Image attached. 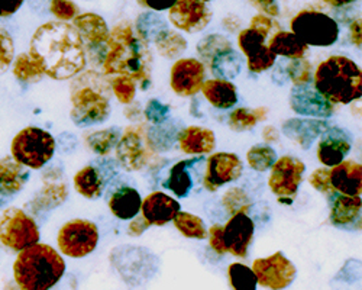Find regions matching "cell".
Wrapping results in <instances>:
<instances>
[{
  "label": "cell",
  "mask_w": 362,
  "mask_h": 290,
  "mask_svg": "<svg viewBox=\"0 0 362 290\" xmlns=\"http://www.w3.org/2000/svg\"><path fill=\"white\" fill-rule=\"evenodd\" d=\"M206 81V69L197 58H180L170 71V86L175 95L189 98L202 91Z\"/></svg>",
  "instance_id": "5bb4252c"
},
{
  "label": "cell",
  "mask_w": 362,
  "mask_h": 290,
  "mask_svg": "<svg viewBox=\"0 0 362 290\" xmlns=\"http://www.w3.org/2000/svg\"><path fill=\"white\" fill-rule=\"evenodd\" d=\"M51 12L59 22L74 21L80 15V9L74 2H66V0H54L51 2Z\"/></svg>",
  "instance_id": "c3c4849f"
},
{
  "label": "cell",
  "mask_w": 362,
  "mask_h": 290,
  "mask_svg": "<svg viewBox=\"0 0 362 290\" xmlns=\"http://www.w3.org/2000/svg\"><path fill=\"white\" fill-rule=\"evenodd\" d=\"M267 45L271 50V52L291 58V60L305 58L306 52L309 51V47L305 42H301L293 33L287 31H277L269 38Z\"/></svg>",
  "instance_id": "1f68e13d"
},
{
  "label": "cell",
  "mask_w": 362,
  "mask_h": 290,
  "mask_svg": "<svg viewBox=\"0 0 362 290\" xmlns=\"http://www.w3.org/2000/svg\"><path fill=\"white\" fill-rule=\"evenodd\" d=\"M0 243L21 253L40 243V229L35 219L19 208L6 209L0 216Z\"/></svg>",
  "instance_id": "ba28073f"
},
{
  "label": "cell",
  "mask_w": 362,
  "mask_h": 290,
  "mask_svg": "<svg viewBox=\"0 0 362 290\" xmlns=\"http://www.w3.org/2000/svg\"><path fill=\"white\" fill-rule=\"evenodd\" d=\"M240 66H243V57H240L235 50L221 54L209 64L210 70H212L216 79L222 80L235 79L240 71Z\"/></svg>",
  "instance_id": "d590c367"
},
{
  "label": "cell",
  "mask_w": 362,
  "mask_h": 290,
  "mask_svg": "<svg viewBox=\"0 0 362 290\" xmlns=\"http://www.w3.org/2000/svg\"><path fill=\"white\" fill-rule=\"evenodd\" d=\"M13 76L25 86L38 83L44 77V71L29 52H22L13 63Z\"/></svg>",
  "instance_id": "836d02e7"
},
{
  "label": "cell",
  "mask_w": 362,
  "mask_h": 290,
  "mask_svg": "<svg viewBox=\"0 0 362 290\" xmlns=\"http://www.w3.org/2000/svg\"><path fill=\"white\" fill-rule=\"evenodd\" d=\"M310 185L320 192L322 195H325L327 199H334L338 193L335 192V189L332 187L330 185V178H329V168H316L309 178Z\"/></svg>",
  "instance_id": "7dc6e473"
},
{
  "label": "cell",
  "mask_w": 362,
  "mask_h": 290,
  "mask_svg": "<svg viewBox=\"0 0 362 290\" xmlns=\"http://www.w3.org/2000/svg\"><path fill=\"white\" fill-rule=\"evenodd\" d=\"M200 92L203 93V96L210 105L218 109H223V110L230 109L238 102L236 87L229 80H222V79L206 80L202 86Z\"/></svg>",
  "instance_id": "f1b7e54d"
},
{
  "label": "cell",
  "mask_w": 362,
  "mask_h": 290,
  "mask_svg": "<svg viewBox=\"0 0 362 290\" xmlns=\"http://www.w3.org/2000/svg\"><path fill=\"white\" fill-rule=\"evenodd\" d=\"M267 38L257 34L252 29H243L238 35V45L244 52L248 62V70L252 73H262L276 64L277 55L271 52L265 44Z\"/></svg>",
  "instance_id": "ac0fdd59"
},
{
  "label": "cell",
  "mask_w": 362,
  "mask_h": 290,
  "mask_svg": "<svg viewBox=\"0 0 362 290\" xmlns=\"http://www.w3.org/2000/svg\"><path fill=\"white\" fill-rule=\"evenodd\" d=\"M142 199L136 189L134 187H119L109 197V209L113 216L128 221L134 219L141 212Z\"/></svg>",
  "instance_id": "83f0119b"
},
{
  "label": "cell",
  "mask_w": 362,
  "mask_h": 290,
  "mask_svg": "<svg viewBox=\"0 0 362 290\" xmlns=\"http://www.w3.org/2000/svg\"><path fill=\"white\" fill-rule=\"evenodd\" d=\"M329 128L327 122L322 120H288L283 124V132L293 141H296L301 149L308 150L312 147L315 139Z\"/></svg>",
  "instance_id": "4316f807"
},
{
  "label": "cell",
  "mask_w": 362,
  "mask_h": 290,
  "mask_svg": "<svg viewBox=\"0 0 362 290\" xmlns=\"http://www.w3.org/2000/svg\"><path fill=\"white\" fill-rule=\"evenodd\" d=\"M230 50H233L230 41L219 34H214L203 38L197 45V52L202 58V64L206 63L207 66L212 63L216 57Z\"/></svg>",
  "instance_id": "74e56055"
},
{
  "label": "cell",
  "mask_w": 362,
  "mask_h": 290,
  "mask_svg": "<svg viewBox=\"0 0 362 290\" xmlns=\"http://www.w3.org/2000/svg\"><path fill=\"white\" fill-rule=\"evenodd\" d=\"M136 33L138 35L145 41H154L163 31L168 29L167 22L160 18L157 13L149 12V13H142L136 19Z\"/></svg>",
  "instance_id": "ab89813d"
},
{
  "label": "cell",
  "mask_w": 362,
  "mask_h": 290,
  "mask_svg": "<svg viewBox=\"0 0 362 290\" xmlns=\"http://www.w3.org/2000/svg\"><path fill=\"white\" fill-rule=\"evenodd\" d=\"M71 25L74 26L83 42L84 51H88L93 55V58L98 57L99 62L103 47L109 38V28L106 21L96 13H83L78 15Z\"/></svg>",
  "instance_id": "e0dca14e"
},
{
  "label": "cell",
  "mask_w": 362,
  "mask_h": 290,
  "mask_svg": "<svg viewBox=\"0 0 362 290\" xmlns=\"http://www.w3.org/2000/svg\"><path fill=\"white\" fill-rule=\"evenodd\" d=\"M151 156L153 147L144 125L128 127L116 145V157L120 166L127 171H138L148 164Z\"/></svg>",
  "instance_id": "8fae6325"
},
{
  "label": "cell",
  "mask_w": 362,
  "mask_h": 290,
  "mask_svg": "<svg viewBox=\"0 0 362 290\" xmlns=\"http://www.w3.org/2000/svg\"><path fill=\"white\" fill-rule=\"evenodd\" d=\"M170 115V106L160 102L158 99H151L148 103H146V108H145V116L146 120L149 122H153L156 125L158 124H163L167 121Z\"/></svg>",
  "instance_id": "681fc988"
},
{
  "label": "cell",
  "mask_w": 362,
  "mask_h": 290,
  "mask_svg": "<svg viewBox=\"0 0 362 290\" xmlns=\"http://www.w3.org/2000/svg\"><path fill=\"white\" fill-rule=\"evenodd\" d=\"M247 161L251 168L264 173L274 166V163L277 161V153L269 145L258 144L248 150Z\"/></svg>",
  "instance_id": "60d3db41"
},
{
  "label": "cell",
  "mask_w": 362,
  "mask_h": 290,
  "mask_svg": "<svg viewBox=\"0 0 362 290\" xmlns=\"http://www.w3.org/2000/svg\"><path fill=\"white\" fill-rule=\"evenodd\" d=\"M153 52L135 26L129 21H122L109 31L99 64L105 76H127L146 91L153 81Z\"/></svg>",
  "instance_id": "7a4b0ae2"
},
{
  "label": "cell",
  "mask_w": 362,
  "mask_h": 290,
  "mask_svg": "<svg viewBox=\"0 0 362 290\" xmlns=\"http://www.w3.org/2000/svg\"><path fill=\"white\" fill-rule=\"evenodd\" d=\"M4 290H21V289L16 286L15 282H9V283H6V286H5Z\"/></svg>",
  "instance_id": "91938a15"
},
{
  "label": "cell",
  "mask_w": 362,
  "mask_h": 290,
  "mask_svg": "<svg viewBox=\"0 0 362 290\" xmlns=\"http://www.w3.org/2000/svg\"><path fill=\"white\" fill-rule=\"evenodd\" d=\"M149 226H151V225L146 222V219H145L142 215H136V216L132 219L128 232H129V236L138 237V236L142 234V232H144L145 229H148Z\"/></svg>",
  "instance_id": "11a10c76"
},
{
  "label": "cell",
  "mask_w": 362,
  "mask_h": 290,
  "mask_svg": "<svg viewBox=\"0 0 362 290\" xmlns=\"http://www.w3.org/2000/svg\"><path fill=\"white\" fill-rule=\"evenodd\" d=\"M178 144L183 153L190 156H206L216 147L215 132L209 128L192 125L178 134Z\"/></svg>",
  "instance_id": "484cf974"
},
{
  "label": "cell",
  "mask_w": 362,
  "mask_h": 290,
  "mask_svg": "<svg viewBox=\"0 0 362 290\" xmlns=\"http://www.w3.org/2000/svg\"><path fill=\"white\" fill-rule=\"evenodd\" d=\"M222 203L229 215H238V214H245L248 215L251 207H252V200L248 196V193L240 189V187H232L226 190V193L222 197Z\"/></svg>",
  "instance_id": "b9f144b4"
},
{
  "label": "cell",
  "mask_w": 362,
  "mask_h": 290,
  "mask_svg": "<svg viewBox=\"0 0 362 290\" xmlns=\"http://www.w3.org/2000/svg\"><path fill=\"white\" fill-rule=\"evenodd\" d=\"M66 272V263L48 244H35L21 253L13 263V279L21 290H49Z\"/></svg>",
  "instance_id": "277c9868"
},
{
  "label": "cell",
  "mask_w": 362,
  "mask_h": 290,
  "mask_svg": "<svg viewBox=\"0 0 362 290\" xmlns=\"http://www.w3.org/2000/svg\"><path fill=\"white\" fill-rule=\"evenodd\" d=\"M29 54L44 74L54 80H67L86 67V51L71 23L51 21L41 25L33 35Z\"/></svg>",
  "instance_id": "6da1fadb"
},
{
  "label": "cell",
  "mask_w": 362,
  "mask_h": 290,
  "mask_svg": "<svg viewBox=\"0 0 362 290\" xmlns=\"http://www.w3.org/2000/svg\"><path fill=\"white\" fill-rule=\"evenodd\" d=\"M315 91L330 103L349 105L361 99L362 73L351 58L332 55L320 63L313 74Z\"/></svg>",
  "instance_id": "5b68a950"
},
{
  "label": "cell",
  "mask_w": 362,
  "mask_h": 290,
  "mask_svg": "<svg viewBox=\"0 0 362 290\" xmlns=\"http://www.w3.org/2000/svg\"><path fill=\"white\" fill-rule=\"evenodd\" d=\"M154 42L160 55L170 58V60L177 58L187 50V40L173 29H165L154 40Z\"/></svg>",
  "instance_id": "8d00e7d4"
},
{
  "label": "cell",
  "mask_w": 362,
  "mask_h": 290,
  "mask_svg": "<svg viewBox=\"0 0 362 290\" xmlns=\"http://www.w3.org/2000/svg\"><path fill=\"white\" fill-rule=\"evenodd\" d=\"M330 185L338 195L361 196L362 167L355 160H344L341 164L329 168Z\"/></svg>",
  "instance_id": "603a6c76"
},
{
  "label": "cell",
  "mask_w": 362,
  "mask_h": 290,
  "mask_svg": "<svg viewBox=\"0 0 362 290\" xmlns=\"http://www.w3.org/2000/svg\"><path fill=\"white\" fill-rule=\"evenodd\" d=\"M262 138L267 144H273V142H277L280 139V132L276 127L268 125L262 129Z\"/></svg>",
  "instance_id": "9f6ffc18"
},
{
  "label": "cell",
  "mask_w": 362,
  "mask_h": 290,
  "mask_svg": "<svg viewBox=\"0 0 362 290\" xmlns=\"http://www.w3.org/2000/svg\"><path fill=\"white\" fill-rule=\"evenodd\" d=\"M351 145L352 139L345 129L338 127L327 128L317 145V158L325 167H335L349 154Z\"/></svg>",
  "instance_id": "ffe728a7"
},
{
  "label": "cell",
  "mask_w": 362,
  "mask_h": 290,
  "mask_svg": "<svg viewBox=\"0 0 362 290\" xmlns=\"http://www.w3.org/2000/svg\"><path fill=\"white\" fill-rule=\"evenodd\" d=\"M251 270L255 274L258 284L269 290L287 289L297 274L296 266L281 251L267 258H257Z\"/></svg>",
  "instance_id": "7c38bea8"
},
{
  "label": "cell",
  "mask_w": 362,
  "mask_h": 290,
  "mask_svg": "<svg viewBox=\"0 0 362 290\" xmlns=\"http://www.w3.org/2000/svg\"><path fill=\"white\" fill-rule=\"evenodd\" d=\"M268 116L267 108H238L229 115V128L235 132H245L257 127L258 122L265 121Z\"/></svg>",
  "instance_id": "d6a6232c"
},
{
  "label": "cell",
  "mask_w": 362,
  "mask_h": 290,
  "mask_svg": "<svg viewBox=\"0 0 362 290\" xmlns=\"http://www.w3.org/2000/svg\"><path fill=\"white\" fill-rule=\"evenodd\" d=\"M120 134H122V131L117 127L106 128L86 135V144L88 145V149L98 156H107L117 145Z\"/></svg>",
  "instance_id": "e575fe53"
},
{
  "label": "cell",
  "mask_w": 362,
  "mask_h": 290,
  "mask_svg": "<svg viewBox=\"0 0 362 290\" xmlns=\"http://www.w3.org/2000/svg\"><path fill=\"white\" fill-rule=\"evenodd\" d=\"M351 38L352 42L359 48L361 47V19H355L351 25Z\"/></svg>",
  "instance_id": "6f0895ef"
},
{
  "label": "cell",
  "mask_w": 362,
  "mask_h": 290,
  "mask_svg": "<svg viewBox=\"0 0 362 290\" xmlns=\"http://www.w3.org/2000/svg\"><path fill=\"white\" fill-rule=\"evenodd\" d=\"M171 23L187 34H196L212 21V11L200 0H180L168 9Z\"/></svg>",
  "instance_id": "9a60e30c"
},
{
  "label": "cell",
  "mask_w": 362,
  "mask_h": 290,
  "mask_svg": "<svg viewBox=\"0 0 362 290\" xmlns=\"http://www.w3.org/2000/svg\"><path fill=\"white\" fill-rule=\"evenodd\" d=\"M110 83V91L115 98L124 105H131L136 95V84L127 76H115Z\"/></svg>",
  "instance_id": "f6af8a7d"
},
{
  "label": "cell",
  "mask_w": 362,
  "mask_h": 290,
  "mask_svg": "<svg viewBox=\"0 0 362 290\" xmlns=\"http://www.w3.org/2000/svg\"><path fill=\"white\" fill-rule=\"evenodd\" d=\"M290 106L298 115L316 116V118H329L335 112V105L316 92L315 87L309 86L293 87L290 92Z\"/></svg>",
  "instance_id": "44dd1931"
},
{
  "label": "cell",
  "mask_w": 362,
  "mask_h": 290,
  "mask_svg": "<svg viewBox=\"0 0 362 290\" xmlns=\"http://www.w3.org/2000/svg\"><path fill=\"white\" fill-rule=\"evenodd\" d=\"M141 212L149 225L163 226L180 212V203L163 192H153L142 200Z\"/></svg>",
  "instance_id": "7402d4cb"
},
{
  "label": "cell",
  "mask_w": 362,
  "mask_h": 290,
  "mask_svg": "<svg viewBox=\"0 0 362 290\" xmlns=\"http://www.w3.org/2000/svg\"><path fill=\"white\" fill-rule=\"evenodd\" d=\"M305 171V163L291 156L280 157L271 167L268 186L279 197L281 205H291L303 180Z\"/></svg>",
  "instance_id": "30bf717a"
},
{
  "label": "cell",
  "mask_w": 362,
  "mask_h": 290,
  "mask_svg": "<svg viewBox=\"0 0 362 290\" xmlns=\"http://www.w3.org/2000/svg\"><path fill=\"white\" fill-rule=\"evenodd\" d=\"M174 226L183 234L186 238L192 240H206L207 238V229L204 222L189 212H178L173 219Z\"/></svg>",
  "instance_id": "f35d334b"
},
{
  "label": "cell",
  "mask_w": 362,
  "mask_h": 290,
  "mask_svg": "<svg viewBox=\"0 0 362 290\" xmlns=\"http://www.w3.org/2000/svg\"><path fill=\"white\" fill-rule=\"evenodd\" d=\"M203 161L202 157H194L190 160L178 161L170 168V174L165 186L177 196V197H186L189 192L193 189L194 180L192 176V170L196 164Z\"/></svg>",
  "instance_id": "f546056e"
},
{
  "label": "cell",
  "mask_w": 362,
  "mask_h": 290,
  "mask_svg": "<svg viewBox=\"0 0 362 290\" xmlns=\"http://www.w3.org/2000/svg\"><path fill=\"white\" fill-rule=\"evenodd\" d=\"M15 58V44L6 29L0 28V74H4Z\"/></svg>",
  "instance_id": "bcb514c9"
},
{
  "label": "cell",
  "mask_w": 362,
  "mask_h": 290,
  "mask_svg": "<svg viewBox=\"0 0 362 290\" xmlns=\"http://www.w3.org/2000/svg\"><path fill=\"white\" fill-rule=\"evenodd\" d=\"M57 243L64 255L83 258L96 250L99 243V229L92 221L71 219L59 229Z\"/></svg>",
  "instance_id": "9c48e42d"
},
{
  "label": "cell",
  "mask_w": 362,
  "mask_h": 290,
  "mask_svg": "<svg viewBox=\"0 0 362 290\" xmlns=\"http://www.w3.org/2000/svg\"><path fill=\"white\" fill-rule=\"evenodd\" d=\"M71 112L76 127L87 128L105 122L110 115L109 79L95 70L81 71L70 84Z\"/></svg>",
  "instance_id": "3957f363"
},
{
  "label": "cell",
  "mask_w": 362,
  "mask_h": 290,
  "mask_svg": "<svg viewBox=\"0 0 362 290\" xmlns=\"http://www.w3.org/2000/svg\"><path fill=\"white\" fill-rule=\"evenodd\" d=\"M69 196V185L62 168L48 167L42 176V187L31 202V209L35 212H47L62 207Z\"/></svg>",
  "instance_id": "2e32d148"
},
{
  "label": "cell",
  "mask_w": 362,
  "mask_h": 290,
  "mask_svg": "<svg viewBox=\"0 0 362 290\" xmlns=\"http://www.w3.org/2000/svg\"><path fill=\"white\" fill-rule=\"evenodd\" d=\"M252 6H255L264 16L276 18L279 15V4L273 2V0H258V2H251Z\"/></svg>",
  "instance_id": "f5cc1de1"
},
{
  "label": "cell",
  "mask_w": 362,
  "mask_h": 290,
  "mask_svg": "<svg viewBox=\"0 0 362 290\" xmlns=\"http://www.w3.org/2000/svg\"><path fill=\"white\" fill-rule=\"evenodd\" d=\"M29 170L12 157L0 158V205L18 195L26 185Z\"/></svg>",
  "instance_id": "d4e9b609"
},
{
  "label": "cell",
  "mask_w": 362,
  "mask_h": 290,
  "mask_svg": "<svg viewBox=\"0 0 362 290\" xmlns=\"http://www.w3.org/2000/svg\"><path fill=\"white\" fill-rule=\"evenodd\" d=\"M228 279L233 290H257L258 282L252 270L240 263H233L228 269Z\"/></svg>",
  "instance_id": "7bdbcfd3"
},
{
  "label": "cell",
  "mask_w": 362,
  "mask_h": 290,
  "mask_svg": "<svg viewBox=\"0 0 362 290\" xmlns=\"http://www.w3.org/2000/svg\"><path fill=\"white\" fill-rule=\"evenodd\" d=\"M207 238H209V244L212 247V250L219 254L223 255L226 254V247L223 243V226L216 224L214 226H210V229L207 231Z\"/></svg>",
  "instance_id": "816d5d0a"
},
{
  "label": "cell",
  "mask_w": 362,
  "mask_h": 290,
  "mask_svg": "<svg viewBox=\"0 0 362 290\" xmlns=\"http://www.w3.org/2000/svg\"><path fill=\"white\" fill-rule=\"evenodd\" d=\"M244 164L233 153H215L207 158L203 186L209 192H216L222 186L236 182L243 176Z\"/></svg>",
  "instance_id": "4fadbf2b"
},
{
  "label": "cell",
  "mask_w": 362,
  "mask_h": 290,
  "mask_svg": "<svg viewBox=\"0 0 362 290\" xmlns=\"http://www.w3.org/2000/svg\"><path fill=\"white\" fill-rule=\"evenodd\" d=\"M12 158L21 166L33 170L45 167L55 153L54 137L41 128L26 127L12 141Z\"/></svg>",
  "instance_id": "8992f818"
},
{
  "label": "cell",
  "mask_w": 362,
  "mask_h": 290,
  "mask_svg": "<svg viewBox=\"0 0 362 290\" xmlns=\"http://www.w3.org/2000/svg\"><path fill=\"white\" fill-rule=\"evenodd\" d=\"M286 73L296 87L309 86V83L313 80V66L306 58L291 60L288 64H286Z\"/></svg>",
  "instance_id": "ee69618b"
},
{
  "label": "cell",
  "mask_w": 362,
  "mask_h": 290,
  "mask_svg": "<svg viewBox=\"0 0 362 290\" xmlns=\"http://www.w3.org/2000/svg\"><path fill=\"white\" fill-rule=\"evenodd\" d=\"M279 26L276 23V21H273L268 16H264V15H257L251 19V23H250V29H252V31H255L257 34L262 35L264 38L268 40L269 34L274 31V28Z\"/></svg>",
  "instance_id": "f907efd6"
},
{
  "label": "cell",
  "mask_w": 362,
  "mask_h": 290,
  "mask_svg": "<svg viewBox=\"0 0 362 290\" xmlns=\"http://www.w3.org/2000/svg\"><path fill=\"white\" fill-rule=\"evenodd\" d=\"M361 196L337 195L332 200L330 222L341 229H359L361 226Z\"/></svg>",
  "instance_id": "cb8c5ba5"
},
{
  "label": "cell",
  "mask_w": 362,
  "mask_h": 290,
  "mask_svg": "<svg viewBox=\"0 0 362 290\" xmlns=\"http://www.w3.org/2000/svg\"><path fill=\"white\" fill-rule=\"evenodd\" d=\"M138 5L141 6H145V8H149L153 11H165V9H170L174 2H171V0H168V2H160V4H149V2H144V0H141V2H138Z\"/></svg>",
  "instance_id": "680465c9"
},
{
  "label": "cell",
  "mask_w": 362,
  "mask_h": 290,
  "mask_svg": "<svg viewBox=\"0 0 362 290\" xmlns=\"http://www.w3.org/2000/svg\"><path fill=\"white\" fill-rule=\"evenodd\" d=\"M254 232L255 224L248 215H233L223 226V243L226 251L238 258H245L254 240Z\"/></svg>",
  "instance_id": "d6986e66"
},
{
  "label": "cell",
  "mask_w": 362,
  "mask_h": 290,
  "mask_svg": "<svg viewBox=\"0 0 362 290\" xmlns=\"http://www.w3.org/2000/svg\"><path fill=\"white\" fill-rule=\"evenodd\" d=\"M291 33L308 47H330L339 38V25L329 15L315 11H300L290 22Z\"/></svg>",
  "instance_id": "52a82bcc"
},
{
  "label": "cell",
  "mask_w": 362,
  "mask_h": 290,
  "mask_svg": "<svg viewBox=\"0 0 362 290\" xmlns=\"http://www.w3.org/2000/svg\"><path fill=\"white\" fill-rule=\"evenodd\" d=\"M23 5L22 0H0V18H9Z\"/></svg>",
  "instance_id": "db71d44e"
},
{
  "label": "cell",
  "mask_w": 362,
  "mask_h": 290,
  "mask_svg": "<svg viewBox=\"0 0 362 290\" xmlns=\"http://www.w3.org/2000/svg\"><path fill=\"white\" fill-rule=\"evenodd\" d=\"M105 176L95 166H86L74 176V189L86 199H99L105 190Z\"/></svg>",
  "instance_id": "4dcf8cb0"
}]
</instances>
